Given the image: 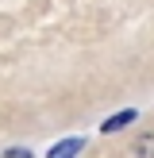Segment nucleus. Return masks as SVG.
Masks as SVG:
<instances>
[{"mask_svg":"<svg viewBox=\"0 0 154 158\" xmlns=\"http://www.w3.org/2000/svg\"><path fill=\"white\" fill-rule=\"evenodd\" d=\"M4 158H31V154L23 151V147H12V151H4Z\"/></svg>","mask_w":154,"mask_h":158,"instance_id":"4","label":"nucleus"},{"mask_svg":"<svg viewBox=\"0 0 154 158\" xmlns=\"http://www.w3.org/2000/svg\"><path fill=\"white\" fill-rule=\"evenodd\" d=\"M81 147H85V139H62V143L54 147L46 158H77V151H81Z\"/></svg>","mask_w":154,"mask_h":158,"instance_id":"1","label":"nucleus"},{"mask_svg":"<svg viewBox=\"0 0 154 158\" xmlns=\"http://www.w3.org/2000/svg\"><path fill=\"white\" fill-rule=\"evenodd\" d=\"M135 158H154V135H139L135 139Z\"/></svg>","mask_w":154,"mask_h":158,"instance_id":"3","label":"nucleus"},{"mask_svg":"<svg viewBox=\"0 0 154 158\" xmlns=\"http://www.w3.org/2000/svg\"><path fill=\"white\" fill-rule=\"evenodd\" d=\"M131 120H135V112H120V116H112V120H104V123H100V131H104V135H112V131L127 127Z\"/></svg>","mask_w":154,"mask_h":158,"instance_id":"2","label":"nucleus"}]
</instances>
